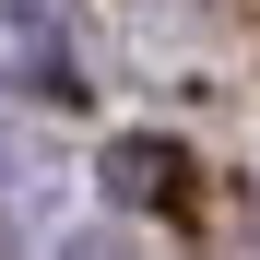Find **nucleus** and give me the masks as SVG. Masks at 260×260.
<instances>
[{
    "mask_svg": "<svg viewBox=\"0 0 260 260\" xmlns=\"http://www.w3.org/2000/svg\"><path fill=\"white\" fill-rule=\"evenodd\" d=\"M0 83L36 107L83 95V0H0Z\"/></svg>",
    "mask_w": 260,
    "mask_h": 260,
    "instance_id": "nucleus-1",
    "label": "nucleus"
},
{
    "mask_svg": "<svg viewBox=\"0 0 260 260\" xmlns=\"http://www.w3.org/2000/svg\"><path fill=\"white\" fill-rule=\"evenodd\" d=\"M95 189L130 201V213H166V201H189V142H166V130H118V142L95 154Z\"/></svg>",
    "mask_w": 260,
    "mask_h": 260,
    "instance_id": "nucleus-2",
    "label": "nucleus"
},
{
    "mask_svg": "<svg viewBox=\"0 0 260 260\" xmlns=\"http://www.w3.org/2000/svg\"><path fill=\"white\" fill-rule=\"evenodd\" d=\"M59 260H130V237L118 225H83V237H59Z\"/></svg>",
    "mask_w": 260,
    "mask_h": 260,
    "instance_id": "nucleus-3",
    "label": "nucleus"
}]
</instances>
